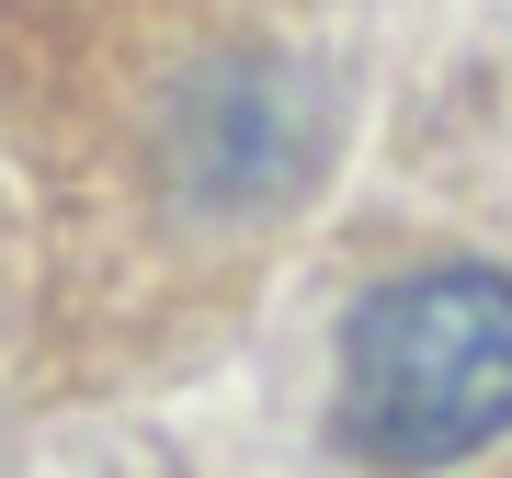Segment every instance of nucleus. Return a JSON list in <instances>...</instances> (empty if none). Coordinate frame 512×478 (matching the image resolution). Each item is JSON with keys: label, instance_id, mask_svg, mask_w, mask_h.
Wrapping results in <instances>:
<instances>
[{"label": "nucleus", "instance_id": "obj_1", "mask_svg": "<svg viewBox=\"0 0 512 478\" xmlns=\"http://www.w3.org/2000/svg\"><path fill=\"white\" fill-rule=\"evenodd\" d=\"M342 433L376 467H456L512 433V274L433 262L353 308L342 331Z\"/></svg>", "mask_w": 512, "mask_h": 478}]
</instances>
